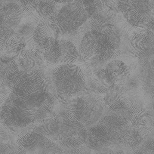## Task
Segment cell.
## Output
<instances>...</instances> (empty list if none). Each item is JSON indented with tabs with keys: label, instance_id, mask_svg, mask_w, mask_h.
Masks as SVG:
<instances>
[{
	"label": "cell",
	"instance_id": "6da1fadb",
	"mask_svg": "<svg viewBox=\"0 0 154 154\" xmlns=\"http://www.w3.org/2000/svg\"><path fill=\"white\" fill-rule=\"evenodd\" d=\"M52 91L56 101L72 108L83 101L86 91V79L82 69L73 64L57 66L50 77Z\"/></svg>",
	"mask_w": 154,
	"mask_h": 154
},
{
	"label": "cell",
	"instance_id": "7a4b0ae2",
	"mask_svg": "<svg viewBox=\"0 0 154 154\" xmlns=\"http://www.w3.org/2000/svg\"><path fill=\"white\" fill-rule=\"evenodd\" d=\"M11 92L26 104L36 114L37 118L41 106L52 93L50 77L43 70L24 73Z\"/></svg>",
	"mask_w": 154,
	"mask_h": 154
},
{
	"label": "cell",
	"instance_id": "3957f363",
	"mask_svg": "<svg viewBox=\"0 0 154 154\" xmlns=\"http://www.w3.org/2000/svg\"><path fill=\"white\" fill-rule=\"evenodd\" d=\"M78 49V57L86 63H103L116 57L115 46L111 38L96 30L85 33Z\"/></svg>",
	"mask_w": 154,
	"mask_h": 154
},
{
	"label": "cell",
	"instance_id": "277c9868",
	"mask_svg": "<svg viewBox=\"0 0 154 154\" xmlns=\"http://www.w3.org/2000/svg\"><path fill=\"white\" fill-rule=\"evenodd\" d=\"M89 17L82 4L73 1L65 3L58 10L52 23L57 32V38L76 36Z\"/></svg>",
	"mask_w": 154,
	"mask_h": 154
},
{
	"label": "cell",
	"instance_id": "5b68a950",
	"mask_svg": "<svg viewBox=\"0 0 154 154\" xmlns=\"http://www.w3.org/2000/svg\"><path fill=\"white\" fill-rule=\"evenodd\" d=\"M0 118L10 131L18 134L23 131L31 130L37 115L24 102L11 93L2 107Z\"/></svg>",
	"mask_w": 154,
	"mask_h": 154
},
{
	"label": "cell",
	"instance_id": "8992f818",
	"mask_svg": "<svg viewBox=\"0 0 154 154\" xmlns=\"http://www.w3.org/2000/svg\"><path fill=\"white\" fill-rule=\"evenodd\" d=\"M16 145L20 153H63V149L54 141L32 130L20 132L16 137Z\"/></svg>",
	"mask_w": 154,
	"mask_h": 154
},
{
	"label": "cell",
	"instance_id": "52a82bcc",
	"mask_svg": "<svg viewBox=\"0 0 154 154\" xmlns=\"http://www.w3.org/2000/svg\"><path fill=\"white\" fill-rule=\"evenodd\" d=\"M121 14L135 28H146L153 19L149 0H116Z\"/></svg>",
	"mask_w": 154,
	"mask_h": 154
},
{
	"label": "cell",
	"instance_id": "ba28073f",
	"mask_svg": "<svg viewBox=\"0 0 154 154\" xmlns=\"http://www.w3.org/2000/svg\"><path fill=\"white\" fill-rule=\"evenodd\" d=\"M91 30L98 31L111 38L115 46L116 56L120 55L123 46L127 45L129 35L117 26L113 19L90 17L82 26V31L84 32L85 34Z\"/></svg>",
	"mask_w": 154,
	"mask_h": 154
},
{
	"label": "cell",
	"instance_id": "9c48e42d",
	"mask_svg": "<svg viewBox=\"0 0 154 154\" xmlns=\"http://www.w3.org/2000/svg\"><path fill=\"white\" fill-rule=\"evenodd\" d=\"M87 131L79 121H63L55 142L65 149H72L85 143Z\"/></svg>",
	"mask_w": 154,
	"mask_h": 154
},
{
	"label": "cell",
	"instance_id": "30bf717a",
	"mask_svg": "<svg viewBox=\"0 0 154 154\" xmlns=\"http://www.w3.org/2000/svg\"><path fill=\"white\" fill-rule=\"evenodd\" d=\"M35 51L36 55L46 66H57L63 55L60 39L52 37L44 38L37 45Z\"/></svg>",
	"mask_w": 154,
	"mask_h": 154
},
{
	"label": "cell",
	"instance_id": "8fae6325",
	"mask_svg": "<svg viewBox=\"0 0 154 154\" xmlns=\"http://www.w3.org/2000/svg\"><path fill=\"white\" fill-rule=\"evenodd\" d=\"M24 73L19 69L16 60L0 56V91H11Z\"/></svg>",
	"mask_w": 154,
	"mask_h": 154
},
{
	"label": "cell",
	"instance_id": "7c38bea8",
	"mask_svg": "<svg viewBox=\"0 0 154 154\" xmlns=\"http://www.w3.org/2000/svg\"><path fill=\"white\" fill-rule=\"evenodd\" d=\"M90 17L113 19L121 13L116 0H85L83 4Z\"/></svg>",
	"mask_w": 154,
	"mask_h": 154
},
{
	"label": "cell",
	"instance_id": "4fadbf2b",
	"mask_svg": "<svg viewBox=\"0 0 154 154\" xmlns=\"http://www.w3.org/2000/svg\"><path fill=\"white\" fill-rule=\"evenodd\" d=\"M142 140V136L137 131L126 125L111 135L109 141L119 146L133 149L138 146Z\"/></svg>",
	"mask_w": 154,
	"mask_h": 154
},
{
	"label": "cell",
	"instance_id": "5bb4252c",
	"mask_svg": "<svg viewBox=\"0 0 154 154\" xmlns=\"http://www.w3.org/2000/svg\"><path fill=\"white\" fill-rule=\"evenodd\" d=\"M135 29L136 30L129 35L128 46L132 57L140 58L148 50L151 41L146 28Z\"/></svg>",
	"mask_w": 154,
	"mask_h": 154
},
{
	"label": "cell",
	"instance_id": "9a60e30c",
	"mask_svg": "<svg viewBox=\"0 0 154 154\" xmlns=\"http://www.w3.org/2000/svg\"><path fill=\"white\" fill-rule=\"evenodd\" d=\"M62 120L54 111L47 117L39 122H35L32 125L31 130L47 137L55 142Z\"/></svg>",
	"mask_w": 154,
	"mask_h": 154
},
{
	"label": "cell",
	"instance_id": "2e32d148",
	"mask_svg": "<svg viewBox=\"0 0 154 154\" xmlns=\"http://www.w3.org/2000/svg\"><path fill=\"white\" fill-rule=\"evenodd\" d=\"M26 48V40L15 32L0 46V56H6L16 62L24 54Z\"/></svg>",
	"mask_w": 154,
	"mask_h": 154
},
{
	"label": "cell",
	"instance_id": "e0dca14e",
	"mask_svg": "<svg viewBox=\"0 0 154 154\" xmlns=\"http://www.w3.org/2000/svg\"><path fill=\"white\" fill-rule=\"evenodd\" d=\"M59 9L57 3L53 0H37L32 20L37 25L41 23H52Z\"/></svg>",
	"mask_w": 154,
	"mask_h": 154
},
{
	"label": "cell",
	"instance_id": "ac0fdd59",
	"mask_svg": "<svg viewBox=\"0 0 154 154\" xmlns=\"http://www.w3.org/2000/svg\"><path fill=\"white\" fill-rule=\"evenodd\" d=\"M103 111V105L100 100L95 97H85L79 121L84 126L94 124L100 120Z\"/></svg>",
	"mask_w": 154,
	"mask_h": 154
},
{
	"label": "cell",
	"instance_id": "d6986e66",
	"mask_svg": "<svg viewBox=\"0 0 154 154\" xmlns=\"http://www.w3.org/2000/svg\"><path fill=\"white\" fill-rule=\"evenodd\" d=\"M104 69L113 79L115 84L119 86L125 84L131 75L128 66L120 60H112Z\"/></svg>",
	"mask_w": 154,
	"mask_h": 154
},
{
	"label": "cell",
	"instance_id": "ffe728a7",
	"mask_svg": "<svg viewBox=\"0 0 154 154\" xmlns=\"http://www.w3.org/2000/svg\"><path fill=\"white\" fill-rule=\"evenodd\" d=\"M19 69L28 74L37 71L43 70L46 66L42 60L35 54L33 49H26L24 54L17 61Z\"/></svg>",
	"mask_w": 154,
	"mask_h": 154
},
{
	"label": "cell",
	"instance_id": "44dd1931",
	"mask_svg": "<svg viewBox=\"0 0 154 154\" xmlns=\"http://www.w3.org/2000/svg\"><path fill=\"white\" fill-rule=\"evenodd\" d=\"M103 101L109 109L116 111L124 108L126 98L123 89L120 86L115 84L104 93Z\"/></svg>",
	"mask_w": 154,
	"mask_h": 154
},
{
	"label": "cell",
	"instance_id": "7402d4cb",
	"mask_svg": "<svg viewBox=\"0 0 154 154\" xmlns=\"http://www.w3.org/2000/svg\"><path fill=\"white\" fill-rule=\"evenodd\" d=\"M110 135L108 131L101 125L98 124L87 131L85 142L89 146L97 148L109 142Z\"/></svg>",
	"mask_w": 154,
	"mask_h": 154
},
{
	"label": "cell",
	"instance_id": "603a6c76",
	"mask_svg": "<svg viewBox=\"0 0 154 154\" xmlns=\"http://www.w3.org/2000/svg\"><path fill=\"white\" fill-rule=\"evenodd\" d=\"M16 23L11 13L5 9L0 10V46L16 32Z\"/></svg>",
	"mask_w": 154,
	"mask_h": 154
},
{
	"label": "cell",
	"instance_id": "cb8c5ba5",
	"mask_svg": "<svg viewBox=\"0 0 154 154\" xmlns=\"http://www.w3.org/2000/svg\"><path fill=\"white\" fill-rule=\"evenodd\" d=\"M114 85L113 79L103 69L94 74L90 82L89 89L96 93H104Z\"/></svg>",
	"mask_w": 154,
	"mask_h": 154
},
{
	"label": "cell",
	"instance_id": "d4e9b609",
	"mask_svg": "<svg viewBox=\"0 0 154 154\" xmlns=\"http://www.w3.org/2000/svg\"><path fill=\"white\" fill-rule=\"evenodd\" d=\"M129 118L131 123L137 127L146 126L151 120V112L147 108L138 105L129 108Z\"/></svg>",
	"mask_w": 154,
	"mask_h": 154
},
{
	"label": "cell",
	"instance_id": "484cf974",
	"mask_svg": "<svg viewBox=\"0 0 154 154\" xmlns=\"http://www.w3.org/2000/svg\"><path fill=\"white\" fill-rule=\"evenodd\" d=\"M60 39L62 45L63 55L57 66L74 64L78 59V48L71 41L66 39Z\"/></svg>",
	"mask_w": 154,
	"mask_h": 154
},
{
	"label": "cell",
	"instance_id": "4316f807",
	"mask_svg": "<svg viewBox=\"0 0 154 154\" xmlns=\"http://www.w3.org/2000/svg\"><path fill=\"white\" fill-rule=\"evenodd\" d=\"M37 25L32 20L23 19L16 32L21 35L26 40L27 48L35 50L37 46L34 42L33 35Z\"/></svg>",
	"mask_w": 154,
	"mask_h": 154
},
{
	"label": "cell",
	"instance_id": "83f0119b",
	"mask_svg": "<svg viewBox=\"0 0 154 154\" xmlns=\"http://www.w3.org/2000/svg\"><path fill=\"white\" fill-rule=\"evenodd\" d=\"M47 37L57 38V32L53 23H41L37 25L33 35V38L36 45Z\"/></svg>",
	"mask_w": 154,
	"mask_h": 154
},
{
	"label": "cell",
	"instance_id": "f1b7e54d",
	"mask_svg": "<svg viewBox=\"0 0 154 154\" xmlns=\"http://www.w3.org/2000/svg\"><path fill=\"white\" fill-rule=\"evenodd\" d=\"M99 124L104 126L108 131L110 135L119 130L122 126L127 125V121L117 116L109 115L103 117L99 121Z\"/></svg>",
	"mask_w": 154,
	"mask_h": 154
},
{
	"label": "cell",
	"instance_id": "f546056e",
	"mask_svg": "<svg viewBox=\"0 0 154 154\" xmlns=\"http://www.w3.org/2000/svg\"><path fill=\"white\" fill-rule=\"evenodd\" d=\"M1 9L6 10L11 13L16 23L17 31L23 19V11L20 5L17 2L5 3L3 4Z\"/></svg>",
	"mask_w": 154,
	"mask_h": 154
},
{
	"label": "cell",
	"instance_id": "4dcf8cb0",
	"mask_svg": "<svg viewBox=\"0 0 154 154\" xmlns=\"http://www.w3.org/2000/svg\"><path fill=\"white\" fill-rule=\"evenodd\" d=\"M37 0H19L18 3L23 11V19L32 20Z\"/></svg>",
	"mask_w": 154,
	"mask_h": 154
},
{
	"label": "cell",
	"instance_id": "1f68e13d",
	"mask_svg": "<svg viewBox=\"0 0 154 154\" xmlns=\"http://www.w3.org/2000/svg\"><path fill=\"white\" fill-rule=\"evenodd\" d=\"M11 91H0V114L3 106L9 97Z\"/></svg>",
	"mask_w": 154,
	"mask_h": 154
},
{
	"label": "cell",
	"instance_id": "d6a6232c",
	"mask_svg": "<svg viewBox=\"0 0 154 154\" xmlns=\"http://www.w3.org/2000/svg\"><path fill=\"white\" fill-rule=\"evenodd\" d=\"M53 1L57 3L65 4L67 2H71L72 0H53Z\"/></svg>",
	"mask_w": 154,
	"mask_h": 154
},
{
	"label": "cell",
	"instance_id": "836d02e7",
	"mask_svg": "<svg viewBox=\"0 0 154 154\" xmlns=\"http://www.w3.org/2000/svg\"><path fill=\"white\" fill-rule=\"evenodd\" d=\"M2 5H3L2 0H0V10H1V8H2Z\"/></svg>",
	"mask_w": 154,
	"mask_h": 154
}]
</instances>
